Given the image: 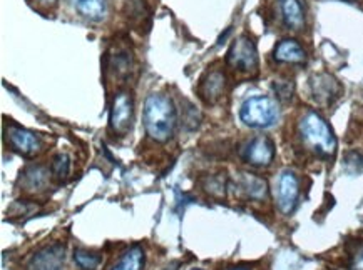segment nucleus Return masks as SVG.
Returning a JSON list of instances; mask_svg holds the SVG:
<instances>
[{
    "label": "nucleus",
    "instance_id": "f257e3e1",
    "mask_svg": "<svg viewBox=\"0 0 363 270\" xmlns=\"http://www.w3.org/2000/svg\"><path fill=\"white\" fill-rule=\"evenodd\" d=\"M143 122L146 134L152 141L164 143L174 135L178 124V112L167 95L151 94L144 102Z\"/></svg>",
    "mask_w": 363,
    "mask_h": 270
},
{
    "label": "nucleus",
    "instance_id": "f03ea898",
    "mask_svg": "<svg viewBox=\"0 0 363 270\" xmlns=\"http://www.w3.org/2000/svg\"><path fill=\"white\" fill-rule=\"evenodd\" d=\"M300 137L303 146L316 157L332 159L337 152V139L327 120L316 112H306L300 120Z\"/></svg>",
    "mask_w": 363,
    "mask_h": 270
},
{
    "label": "nucleus",
    "instance_id": "7ed1b4c3",
    "mask_svg": "<svg viewBox=\"0 0 363 270\" xmlns=\"http://www.w3.org/2000/svg\"><path fill=\"white\" fill-rule=\"evenodd\" d=\"M240 119L251 129H269L280 119V109L273 99L267 95H255L243 102Z\"/></svg>",
    "mask_w": 363,
    "mask_h": 270
},
{
    "label": "nucleus",
    "instance_id": "20e7f679",
    "mask_svg": "<svg viewBox=\"0 0 363 270\" xmlns=\"http://www.w3.org/2000/svg\"><path fill=\"white\" fill-rule=\"evenodd\" d=\"M228 67L240 74L258 72V50L255 40L248 35H240L231 44L226 54Z\"/></svg>",
    "mask_w": 363,
    "mask_h": 270
},
{
    "label": "nucleus",
    "instance_id": "39448f33",
    "mask_svg": "<svg viewBox=\"0 0 363 270\" xmlns=\"http://www.w3.org/2000/svg\"><path fill=\"white\" fill-rule=\"evenodd\" d=\"M134 120V100L129 92L116 94L109 114V127L116 135L124 137L133 127Z\"/></svg>",
    "mask_w": 363,
    "mask_h": 270
},
{
    "label": "nucleus",
    "instance_id": "423d86ee",
    "mask_svg": "<svg viewBox=\"0 0 363 270\" xmlns=\"http://www.w3.org/2000/svg\"><path fill=\"white\" fill-rule=\"evenodd\" d=\"M300 199V180L293 170H283L277 182V204L281 213L291 216Z\"/></svg>",
    "mask_w": 363,
    "mask_h": 270
},
{
    "label": "nucleus",
    "instance_id": "0eeeda50",
    "mask_svg": "<svg viewBox=\"0 0 363 270\" xmlns=\"http://www.w3.org/2000/svg\"><path fill=\"white\" fill-rule=\"evenodd\" d=\"M6 141L13 152L24 157H35L42 152V142L34 132L16 124H9L6 127Z\"/></svg>",
    "mask_w": 363,
    "mask_h": 270
},
{
    "label": "nucleus",
    "instance_id": "6e6552de",
    "mask_svg": "<svg viewBox=\"0 0 363 270\" xmlns=\"http://www.w3.org/2000/svg\"><path fill=\"white\" fill-rule=\"evenodd\" d=\"M241 159L253 167H268L274 159V143L264 135L251 139L241 148Z\"/></svg>",
    "mask_w": 363,
    "mask_h": 270
},
{
    "label": "nucleus",
    "instance_id": "1a4fd4ad",
    "mask_svg": "<svg viewBox=\"0 0 363 270\" xmlns=\"http://www.w3.org/2000/svg\"><path fill=\"white\" fill-rule=\"evenodd\" d=\"M64 259H66V247L62 244L45 245L30 255L26 270H60Z\"/></svg>",
    "mask_w": 363,
    "mask_h": 270
},
{
    "label": "nucleus",
    "instance_id": "9d476101",
    "mask_svg": "<svg viewBox=\"0 0 363 270\" xmlns=\"http://www.w3.org/2000/svg\"><path fill=\"white\" fill-rule=\"evenodd\" d=\"M225 87H226L225 74L218 71V69H213V71H208L204 74L201 81H199L198 95L204 104L213 105L221 99L223 94H225Z\"/></svg>",
    "mask_w": 363,
    "mask_h": 270
},
{
    "label": "nucleus",
    "instance_id": "9b49d317",
    "mask_svg": "<svg viewBox=\"0 0 363 270\" xmlns=\"http://www.w3.org/2000/svg\"><path fill=\"white\" fill-rule=\"evenodd\" d=\"M236 189H238L240 194H243L250 200L262 202V200L268 197L267 180L255 174H248V172H243V174L236 177Z\"/></svg>",
    "mask_w": 363,
    "mask_h": 270
},
{
    "label": "nucleus",
    "instance_id": "f8f14e48",
    "mask_svg": "<svg viewBox=\"0 0 363 270\" xmlns=\"http://www.w3.org/2000/svg\"><path fill=\"white\" fill-rule=\"evenodd\" d=\"M342 92L338 82L328 74H318L311 78V94L318 104H332Z\"/></svg>",
    "mask_w": 363,
    "mask_h": 270
},
{
    "label": "nucleus",
    "instance_id": "ddd939ff",
    "mask_svg": "<svg viewBox=\"0 0 363 270\" xmlns=\"http://www.w3.org/2000/svg\"><path fill=\"white\" fill-rule=\"evenodd\" d=\"M273 59L280 64L301 65L306 62L305 49L295 39H283L273 50Z\"/></svg>",
    "mask_w": 363,
    "mask_h": 270
},
{
    "label": "nucleus",
    "instance_id": "4468645a",
    "mask_svg": "<svg viewBox=\"0 0 363 270\" xmlns=\"http://www.w3.org/2000/svg\"><path fill=\"white\" fill-rule=\"evenodd\" d=\"M124 13L129 24H131L138 32H141L143 34V32L149 30L151 12H149V8L144 0H125Z\"/></svg>",
    "mask_w": 363,
    "mask_h": 270
},
{
    "label": "nucleus",
    "instance_id": "2eb2a0df",
    "mask_svg": "<svg viewBox=\"0 0 363 270\" xmlns=\"http://www.w3.org/2000/svg\"><path fill=\"white\" fill-rule=\"evenodd\" d=\"M281 18L290 30H301L305 27V13L300 0H278Z\"/></svg>",
    "mask_w": 363,
    "mask_h": 270
},
{
    "label": "nucleus",
    "instance_id": "dca6fc26",
    "mask_svg": "<svg viewBox=\"0 0 363 270\" xmlns=\"http://www.w3.org/2000/svg\"><path fill=\"white\" fill-rule=\"evenodd\" d=\"M71 4L82 17L89 18L92 22L104 20L106 13H108L106 0H71Z\"/></svg>",
    "mask_w": 363,
    "mask_h": 270
},
{
    "label": "nucleus",
    "instance_id": "f3484780",
    "mask_svg": "<svg viewBox=\"0 0 363 270\" xmlns=\"http://www.w3.org/2000/svg\"><path fill=\"white\" fill-rule=\"evenodd\" d=\"M144 262H146V255H144V249L141 245L129 247L125 252L121 255L111 270H143Z\"/></svg>",
    "mask_w": 363,
    "mask_h": 270
},
{
    "label": "nucleus",
    "instance_id": "a211bd4d",
    "mask_svg": "<svg viewBox=\"0 0 363 270\" xmlns=\"http://www.w3.org/2000/svg\"><path fill=\"white\" fill-rule=\"evenodd\" d=\"M22 179H24V187L27 190H42L48 184V172L44 167L32 165L24 170Z\"/></svg>",
    "mask_w": 363,
    "mask_h": 270
},
{
    "label": "nucleus",
    "instance_id": "6ab92c4d",
    "mask_svg": "<svg viewBox=\"0 0 363 270\" xmlns=\"http://www.w3.org/2000/svg\"><path fill=\"white\" fill-rule=\"evenodd\" d=\"M74 260L82 270H96L101 265L102 257L97 252L79 247V249L74 250Z\"/></svg>",
    "mask_w": 363,
    "mask_h": 270
},
{
    "label": "nucleus",
    "instance_id": "aec40b11",
    "mask_svg": "<svg viewBox=\"0 0 363 270\" xmlns=\"http://www.w3.org/2000/svg\"><path fill=\"white\" fill-rule=\"evenodd\" d=\"M52 174L59 182H66L71 175V159L67 153H57L52 160Z\"/></svg>",
    "mask_w": 363,
    "mask_h": 270
},
{
    "label": "nucleus",
    "instance_id": "412c9836",
    "mask_svg": "<svg viewBox=\"0 0 363 270\" xmlns=\"http://www.w3.org/2000/svg\"><path fill=\"white\" fill-rule=\"evenodd\" d=\"M26 2L40 13H50L59 6V0H26Z\"/></svg>",
    "mask_w": 363,
    "mask_h": 270
},
{
    "label": "nucleus",
    "instance_id": "4be33fe9",
    "mask_svg": "<svg viewBox=\"0 0 363 270\" xmlns=\"http://www.w3.org/2000/svg\"><path fill=\"white\" fill-rule=\"evenodd\" d=\"M350 269L363 270V240L357 242L355 247L350 250Z\"/></svg>",
    "mask_w": 363,
    "mask_h": 270
},
{
    "label": "nucleus",
    "instance_id": "5701e85b",
    "mask_svg": "<svg viewBox=\"0 0 363 270\" xmlns=\"http://www.w3.org/2000/svg\"><path fill=\"white\" fill-rule=\"evenodd\" d=\"M225 270H248V269H245V267H230V269H225Z\"/></svg>",
    "mask_w": 363,
    "mask_h": 270
},
{
    "label": "nucleus",
    "instance_id": "b1692460",
    "mask_svg": "<svg viewBox=\"0 0 363 270\" xmlns=\"http://www.w3.org/2000/svg\"><path fill=\"white\" fill-rule=\"evenodd\" d=\"M166 270H176V269H174V265H171V267H167Z\"/></svg>",
    "mask_w": 363,
    "mask_h": 270
},
{
    "label": "nucleus",
    "instance_id": "393cba45",
    "mask_svg": "<svg viewBox=\"0 0 363 270\" xmlns=\"http://www.w3.org/2000/svg\"><path fill=\"white\" fill-rule=\"evenodd\" d=\"M193 270H201V269H193Z\"/></svg>",
    "mask_w": 363,
    "mask_h": 270
}]
</instances>
